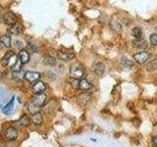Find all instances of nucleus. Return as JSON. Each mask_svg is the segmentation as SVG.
Masks as SVG:
<instances>
[{
	"mask_svg": "<svg viewBox=\"0 0 157 147\" xmlns=\"http://www.w3.org/2000/svg\"><path fill=\"white\" fill-rule=\"evenodd\" d=\"M46 94L43 92L40 93H36V95L33 96V99L29 101L28 104V110L29 112H31L32 114L37 113L40 110V108L45 104L46 102Z\"/></svg>",
	"mask_w": 157,
	"mask_h": 147,
	"instance_id": "1",
	"label": "nucleus"
},
{
	"mask_svg": "<svg viewBox=\"0 0 157 147\" xmlns=\"http://www.w3.org/2000/svg\"><path fill=\"white\" fill-rule=\"evenodd\" d=\"M70 77L76 78V80H82L83 77V68L81 65H73L70 67Z\"/></svg>",
	"mask_w": 157,
	"mask_h": 147,
	"instance_id": "2",
	"label": "nucleus"
},
{
	"mask_svg": "<svg viewBox=\"0 0 157 147\" xmlns=\"http://www.w3.org/2000/svg\"><path fill=\"white\" fill-rule=\"evenodd\" d=\"M3 21L5 24H7L8 26H13L17 23V16L16 14H14L12 11H8L4 14Z\"/></svg>",
	"mask_w": 157,
	"mask_h": 147,
	"instance_id": "3",
	"label": "nucleus"
},
{
	"mask_svg": "<svg viewBox=\"0 0 157 147\" xmlns=\"http://www.w3.org/2000/svg\"><path fill=\"white\" fill-rule=\"evenodd\" d=\"M134 59H135V61L137 64L142 65V64H144L149 59V54L147 52H145V51H140V52H137V53L135 54Z\"/></svg>",
	"mask_w": 157,
	"mask_h": 147,
	"instance_id": "4",
	"label": "nucleus"
},
{
	"mask_svg": "<svg viewBox=\"0 0 157 147\" xmlns=\"http://www.w3.org/2000/svg\"><path fill=\"white\" fill-rule=\"evenodd\" d=\"M40 78V74L37 72H26L25 74V80L27 81H29V83H36V81H39Z\"/></svg>",
	"mask_w": 157,
	"mask_h": 147,
	"instance_id": "5",
	"label": "nucleus"
},
{
	"mask_svg": "<svg viewBox=\"0 0 157 147\" xmlns=\"http://www.w3.org/2000/svg\"><path fill=\"white\" fill-rule=\"evenodd\" d=\"M57 57L61 61H69L75 57V54L70 50H59L57 51Z\"/></svg>",
	"mask_w": 157,
	"mask_h": 147,
	"instance_id": "6",
	"label": "nucleus"
},
{
	"mask_svg": "<svg viewBox=\"0 0 157 147\" xmlns=\"http://www.w3.org/2000/svg\"><path fill=\"white\" fill-rule=\"evenodd\" d=\"M92 71L97 77H102L105 73V66L102 62H95L92 65Z\"/></svg>",
	"mask_w": 157,
	"mask_h": 147,
	"instance_id": "7",
	"label": "nucleus"
},
{
	"mask_svg": "<svg viewBox=\"0 0 157 147\" xmlns=\"http://www.w3.org/2000/svg\"><path fill=\"white\" fill-rule=\"evenodd\" d=\"M132 45L137 49H145L147 47V42L142 38H135L132 41Z\"/></svg>",
	"mask_w": 157,
	"mask_h": 147,
	"instance_id": "8",
	"label": "nucleus"
},
{
	"mask_svg": "<svg viewBox=\"0 0 157 147\" xmlns=\"http://www.w3.org/2000/svg\"><path fill=\"white\" fill-rule=\"evenodd\" d=\"M5 138L7 140H15L17 138V130L14 129V127H8V129L5 130Z\"/></svg>",
	"mask_w": 157,
	"mask_h": 147,
	"instance_id": "9",
	"label": "nucleus"
},
{
	"mask_svg": "<svg viewBox=\"0 0 157 147\" xmlns=\"http://www.w3.org/2000/svg\"><path fill=\"white\" fill-rule=\"evenodd\" d=\"M24 31V27L22 26L21 24H18L16 23L13 26H10L9 28V32L11 34H14V36H18V34L22 33Z\"/></svg>",
	"mask_w": 157,
	"mask_h": 147,
	"instance_id": "10",
	"label": "nucleus"
},
{
	"mask_svg": "<svg viewBox=\"0 0 157 147\" xmlns=\"http://www.w3.org/2000/svg\"><path fill=\"white\" fill-rule=\"evenodd\" d=\"M92 87V85L90 82H88L86 80H85V78H82V80H80V81H78V89H81L82 91H87L91 89Z\"/></svg>",
	"mask_w": 157,
	"mask_h": 147,
	"instance_id": "11",
	"label": "nucleus"
},
{
	"mask_svg": "<svg viewBox=\"0 0 157 147\" xmlns=\"http://www.w3.org/2000/svg\"><path fill=\"white\" fill-rule=\"evenodd\" d=\"M31 121L33 123L34 125H36V126L41 125V124H42V122H43L42 114H41L40 112H37V113H34V114H32Z\"/></svg>",
	"mask_w": 157,
	"mask_h": 147,
	"instance_id": "12",
	"label": "nucleus"
},
{
	"mask_svg": "<svg viewBox=\"0 0 157 147\" xmlns=\"http://www.w3.org/2000/svg\"><path fill=\"white\" fill-rule=\"evenodd\" d=\"M13 56H14V53L12 51H8V52L5 53V55L1 59L2 66L3 67H7L9 65V63L11 62V59L13 58Z\"/></svg>",
	"mask_w": 157,
	"mask_h": 147,
	"instance_id": "13",
	"label": "nucleus"
},
{
	"mask_svg": "<svg viewBox=\"0 0 157 147\" xmlns=\"http://www.w3.org/2000/svg\"><path fill=\"white\" fill-rule=\"evenodd\" d=\"M45 85L40 81H36V83H33V90L34 93H40V92H43L44 90H45Z\"/></svg>",
	"mask_w": 157,
	"mask_h": 147,
	"instance_id": "14",
	"label": "nucleus"
},
{
	"mask_svg": "<svg viewBox=\"0 0 157 147\" xmlns=\"http://www.w3.org/2000/svg\"><path fill=\"white\" fill-rule=\"evenodd\" d=\"M14 99H15V97H12V99L8 102V104H6L2 108V112L5 115H10L12 113V110L14 108Z\"/></svg>",
	"mask_w": 157,
	"mask_h": 147,
	"instance_id": "15",
	"label": "nucleus"
},
{
	"mask_svg": "<svg viewBox=\"0 0 157 147\" xmlns=\"http://www.w3.org/2000/svg\"><path fill=\"white\" fill-rule=\"evenodd\" d=\"M90 100V96L88 95V93H82L81 95L78 97V102L81 105H86Z\"/></svg>",
	"mask_w": 157,
	"mask_h": 147,
	"instance_id": "16",
	"label": "nucleus"
},
{
	"mask_svg": "<svg viewBox=\"0 0 157 147\" xmlns=\"http://www.w3.org/2000/svg\"><path fill=\"white\" fill-rule=\"evenodd\" d=\"M19 58L23 64H27L29 61V54L27 50H22L19 54Z\"/></svg>",
	"mask_w": 157,
	"mask_h": 147,
	"instance_id": "17",
	"label": "nucleus"
},
{
	"mask_svg": "<svg viewBox=\"0 0 157 147\" xmlns=\"http://www.w3.org/2000/svg\"><path fill=\"white\" fill-rule=\"evenodd\" d=\"M43 62L45 65L48 66H55L56 65V59L50 56V55H45L43 57Z\"/></svg>",
	"mask_w": 157,
	"mask_h": 147,
	"instance_id": "18",
	"label": "nucleus"
},
{
	"mask_svg": "<svg viewBox=\"0 0 157 147\" xmlns=\"http://www.w3.org/2000/svg\"><path fill=\"white\" fill-rule=\"evenodd\" d=\"M24 65V64L22 63V61L20 60V58H18L16 61H15L14 65L11 67V70L12 72H20L22 71V66Z\"/></svg>",
	"mask_w": 157,
	"mask_h": 147,
	"instance_id": "19",
	"label": "nucleus"
},
{
	"mask_svg": "<svg viewBox=\"0 0 157 147\" xmlns=\"http://www.w3.org/2000/svg\"><path fill=\"white\" fill-rule=\"evenodd\" d=\"M146 70L148 72H153L155 70H157V59H154V60H151L148 64L146 65Z\"/></svg>",
	"mask_w": 157,
	"mask_h": 147,
	"instance_id": "20",
	"label": "nucleus"
},
{
	"mask_svg": "<svg viewBox=\"0 0 157 147\" xmlns=\"http://www.w3.org/2000/svg\"><path fill=\"white\" fill-rule=\"evenodd\" d=\"M0 41L2 42V44L5 47L9 48L10 46H11V38H10V36H7V34H5V36H1V38H0Z\"/></svg>",
	"mask_w": 157,
	"mask_h": 147,
	"instance_id": "21",
	"label": "nucleus"
},
{
	"mask_svg": "<svg viewBox=\"0 0 157 147\" xmlns=\"http://www.w3.org/2000/svg\"><path fill=\"white\" fill-rule=\"evenodd\" d=\"M131 32H132V36H134L135 38H141V36H142L141 28H139V27L134 28H132V31H131Z\"/></svg>",
	"mask_w": 157,
	"mask_h": 147,
	"instance_id": "22",
	"label": "nucleus"
},
{
	"mask_svg": "<svg viewBox=\"0 0 157 147\" xmlns=\"http://www.w3.org/2000/svg\"><path fill=\"white\" fill-rule=\"evenodd\" d=\"M29 123H31V120H29V118L27 115L22 116L19 120V124L23 126H28L29 125Z\"/></svg>",
	"mask_w": 157,
	"mask_h": 147,
	"instance_id": "23",
	"label": "nucleus"
},
{
	"mask_svg": "<svg viewBox=\"0 0 157 147\" xmlns=\"http://www.w3.org/2000/svg\"><path fill=\"white\" fill-rule=\"evenodd\" d=\"M25 74H26V73H24L22 71H20V72H13L12 77H13L14 80H17V81L23 80V78H25Z\"/></svg>",
	"mask_w": 157,
	"mask_h": 147,
	"instance_id": "24",
	"label": "nucleus"
},
{
	"mask_svg": "<svg viewBox=\"0 0 157 147\" xmlns=\"http://www.w3.org/2000/svg\"><path fill=\"white\" fill-rule=\"evenodd\" d=\"M111 27H112V28L114 29L115 32H121L122 27H121V24H120L119 23L113 22V23H111Z\"/></svg>",
	"mask_w": 157,
	"mask_h": 147,
	"instance_id": "25",
	"label": "nucleus"
},
{
	"mask_svg": "<svg viewBox=\"0 0 157 147\" xmlns=\"http://www.w3.org/2000/svg\"><path fill=\"white\" fill-rule=\"evenodd\" d=\"M78 81H80V80H76V78H73V77L69 78V82H70V85L75 88H78Z\"/></svg>",
	"mask_w": 157,
	"mask_h": 147,
	"instance_id": "26",
	"label": "nucleus"
},
{
	"mask_svg": "<svg viewBox=\"0 0 157 147\" xmlns=\"http://www.w3.org/2000/svg\"><path fill=\"white\" fill-rule=\"evenodd\" d=\"M149 40H150V43L152 44V45L157 46V33L151 34L150 37H149Z\"/></svg>",
	"mask_w": 157,
	"mask_h": 147,
	"instance_id": "27",
	"label": "nucleus"
},
{
	"mask_svg": "<svg viewBox=\"0 0 157 147\" xmlns=\"http://www.w3.org/2000/svg\"><path fill=\"white\" fill-rule=\"evenodd\" d=\"M151 142H152V144H153L154 146H156V147H157V135H155V136L152 137Z\"/></svg>",
	"mask_w": 157,
	"mask_h": 147,
	"instance_id": "28",
	"label": "nucleus"
},
{
	"mask_svg": "<svg viewBox=\"0 0 157 147\" xmlns=\"http://www.w3.org/2000/svg\"><path fill=\"white\" fill-rule=\"evenodd\" d=\"M2 20H3V19H2V16H1V13H0V22H1Z\"/></svg>",
	"mask_w": 157,
	"mask_h": 147,
	"instance_id": "29",
	"label": "nucleus"
},
{
	"mask_svg": "<svg viewBox=\"0 0 157 147\" xmlns=\"http://www.w3.org/2000/svg\"><path fill=\"white\" fill-rule=\"evenodd\" d=\"M0 107H1V105H0Z\"/></svg>",
	"mask_w": 157,
	"mask_h": 147,
	"instance_id": "30",
	"label": "nucleus"
}]
</instances>
